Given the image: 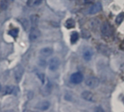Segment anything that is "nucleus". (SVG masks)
<instances>
[{"label":"nucleus","mask_w":124,"mask_h":112,"mask_svg":"<svg viewBox=\"0 0 124 112\" xmlns=\"http://www.w3.org/2000/svg\"><path fill=\"white\" fill-rule=\"evenodd\" d=\"M39 53L43 57H50L53 53V49L50 47H45L39 51Z\"/></svg>","instance_id":"obj_13"},{"label":"nucleus","mask_w":124,"mask_h":112,"mask_svg":"<svg viewBox=\"0 0 124 112\" xmlns=\"http://www.w3.org/2000/svg\"><path fill=\"white\" fill-rule=\"evenodd\" d=\"M1 89H2V86H1V84H0V91H1Z\"/></svg>","instance_id":"obj_29"},{"label":"nucleus","mask_w":124,"mask_h":112,"mask_svg":"<svg viewBox=\"0 0 124 112\" xmlns=\"http://www.w3.org/2000/svg\"><path fill=\"white\" fill-rule=\"evenodd\" d=\"M81 97H82V98H83L85 100L88 101V102H91V103H93V102H94V100H95L94 95H93L91 92L88 91V90L83 91V92L81 93Z\"/></svg>","instance_id":"obj_9"},{"label":"nucleus","mask_w":124,"mask_h":112,"mask_svg":"<svg viewBox=\"0 0 124 112\" xmlns=\"http://www.w3.org/2000/svg\"><path fill=\"white\" fill-rule=\"evenodd\" d=\"M123 20H124V12H121L120 13H119L117 16V17L115 18V23L117 25H120L123 21Z\"/></svg>","instance_id":"obj_18"},{"label":"nucleus","mask_w":124,"mask_h":112,"mask_svg":"<svg viewBox=\"0 0 124 112\" xmlns=\"http://www.w3.org/2000/svg\"><path fill=\"white\" fill-rule=\"evenodd\" d=\"M37 76L39 78V79L40 80L41 83L42 84H45V74L43 73H37Z\"/></svg>","instance_id":"obj_22"},{"label":"nucleus","mask_w":124,"mask_h":112,"mask_svg":"<svg viewBox=\"0 0 124 112\" xmlns=\"http://www.w3.org/2000/svg\"><path fill=\"white\" fill-rule=\"evenodd\" d=\"M95 111H104V110H103V109H101L100 107H97V108L95 109Z\"/></svg>","instance_id":"obj_27"},{"label":"nucleus","mask_w":124,"mask_h":112,"mask_svg":"<svg viewBox=\"0 0 124 112\" xmlns=\"http://www.w3.org/2000/svg\"><path fill=\"white\" fill-rule=\"evenodd\" d=\"M50 106V103L47 100H43V101H40L39 103H38L36 105V108L41 110V111H46L47 110Z\"/></svg>","instance_id":"obj_11"},{"label":"nucleus","mask_w":124,"mask_h":112,"mask_svg":"<svg viewBox=\"0 0 124 112\" xmlns=\"http://www.w3.org/2000/svg\"><path fill=\"white\" fill-rule=\"evenodd\" d=\"M38 64H39V66H41L42 68H45L46 66V65H47V62L43 59H39V62H38Z\"/></svg>","instance_id":"obj_24"},{"label":"nucleus","mask_w":124,"mask_h":112,"mask_svg":"<svg viewBox=\"0 0 124 112\" xmlns=\"http://www.w3.org/2000/svg\"><path fill=\"white\" fill-rule=\"evenodd\" d=\"M23 73H24V69H23V66L18 65L14 71V76H15V79L17 83H19L21 81Z\"/></svg>","instance_id":"obj_7"},{"label":"nucleus","mask_w":124,"mask_h":112,"mask_svg":"<svg viewBox=\"0 0 124 112\" xmlns=\"http://www.w3.org/2000/svg\"><path fill=\"white\" fill-rule=\"evenodd\" d=\"M39 18L37 15H31L30 16V21L33 27H37L39 24Z\"/></svg>","instance_id":"obj_14"},{"label":"nucleus","mask_w":124,"mask_h":112,"mask_svg":"<svg viewBox=\"0 0 124 112\" xmlns=\"http://www.w3.org/2000/svg\"><path fill=\"white\" fill-rule=\"evenodd\" d=\"M44 86L41 89V93L42 95L44 96V97H46V96H48L51 92H52V89H53V85H52V83L50 81H47V84H43Z\"/></svg>","instance_id":"obj_8"},{"label":"nucleus","mask_w":124,"mask_h":112,"mask_svg":"<svg viewBox=\"0 0 124 112\" xmlns=\"http://www.w3.org/2000/svg\"><path fill=\"white\" fill-rule=\"evenodd\" d=\"M101 34L105 37H111L113 34V29L108 22H104L101 26Z\"/></svg>","instance_id":"obj_2"},{"label":"nucleus","mask_w":124,"mask_h":112,"mask_svg":"<svg viewBox=\"0 0 124 112\" xmlns=\"http://www.w3.org/2000/svg\"><path fill=\"white\" fill-rule=\"evenodd\" d=\"M93 56V51L90 47H85L83 51V58L85 62H89L91 60Z\"/></svg>","instance_id":"obj_5"},{"label":"nucleus","mask_w":124,"mask_h":112,"mask_svg":"<svg viewBox=\"0 0 124 112\" xmlns=\"http://www.w3.org/2000/svg\"><path fill=\"white\" fill-rule=\"evenodd\" d=\"M82 36H83V37H84L85 39H88V38H90L91 34L87 30L83 29V30H82Z\"/></svg>","instance_id":"obj_23"},{"label":"nucleus","mask_w":124,"mask_h":112,"mask_svg":"<svg viewBox=\"0 0 124 112\" xmlns=\"http://www.w3.org/2000/svg\"><path fill=\"white\" fill-rule=\"evenodd\" d=\"M8 5H9L8 0H2L1 2H0V8L3 10H7V8H8Z\"/></svg>","instance_id":"obj_20"},{"label":"nucleus","mask_w":124,"mask_h":112,"mask_svg":"<svg viewBox=\"0 0 124 112\" xmlns=\"http://www.w3.org/2000/svg\"><path fill=\"white\" fill-rule=\"evenodd\" d=\"M42 2V0H28L27 5L29 7L32 6H38Z\"/></svg>","instance_id":"obj_15"},{"label":"nucleus","mask_w":124,"mask_h":112,"mask_svg":"<svg viewBox=\"0 0 124 112\" xmlns=\"http://www.w3.org/2000/svg\"><path fill=\"white\" fill-rule=\"evenodd\" d=\"M18 32H19L18 29H13L9 32V34L11 35L13 37L16 38V37H17V36L18 34Z\"/></svg>","instance_id":"obj_21"},{"label":"nucleus","mask_w":124,"mask_h":112,"mask_svg":"<svg viewBox=\"0 0 124 112\" xmlns=\"http://www.w3.org/2000/svg\"><path fill=\"white\" fill-rule=\"evenodd\" d=\"M120 48L122 51H124V40H123L122 43H120Z\"/></svg>","instance_id":"obj_26"},{"label":"nucleus","mask_w":124,"mask_h":112,"mask_svg":"<svg viewBox=\"0 0 124 112\" xmlns=\"http://www.w3.org/2000/svg\"><path fill=\"white\" fill-rule=\"evenodd\" d=\"M19 21L21 22V25L23 26L24 30H27V29L29 28V21L26 18H21V19L19 20Z\"/></svg>","instance_id":"obj_19"},{"label":"nucleus","mask_w":124,"mask_h":112,"mask_svg":"<svg viewBox=\"0 0 124 112\" xmlns=\"http://www.w3.org/2000/svg\"><path fill=\"white\" fill-rule=\"evenodd\" d=\"M65 26L67 29H72L75 26V22L72 18H69L66 21L65 23Z\"/></svg>","instance_id":"obj_17"},{"label":"nucleus","mask_w":124,"mask_h":112,"mask_svg":"<svg viewBox=\"0 0 124 112\" xmlns=\"http://www.w3.org/2000/svg\"><path fill=\"white\" fill-rule=\"evenodd\" d=\"M13 86H7L5 89V94H11L13 92Z\"/></svg>","instance_id":"obj_25"},{"label":"nucleus","mask_w":124,"mask_h":112,"mask_svg":"<svg viewBox=\"0 0 124 112\" xmlns=\"http://www.w3.org/2000/svg\"><path fill=\"white\" fill-rule=\"evenodd\" d=\"M83 75L80 72H76L71 75L70 76V81L73 84H79L83 82Z\"/></svg>","instance_id":"obj_3"},{"label":"nucleus","mask_w":124,"mask_h":112,"mask_svg":"<svg viewBox=\"0 0 124 112\" xmlns=\"http://www.w3.org/2000/svg\"><path fill=\"white\" fill-rule=\"evenodd\" d=\"M93 0H85V4H89V3H92Z\"/></svg>","instance_id":"obj_28"},{"label":"nucleus","mask_w":124,"mask_h":112,"mask_svg":"<svg viewBox=\"0 0 124 112\" xmlns=\"http://www.w3.org/2000/svg\"><path fill=\"white\" fill-rule=\"evenodd\" d=\"M98 51L99 53L105 56H109L111 54V50L109 49V48L104 44H100L98 46Z\"/></svg>","instance_id":"obj_12"},{"label":"nucleus","mask_w":124,"mask_h":112,"mask_svg":"<svg viewBox=\"0 0 124 112\" xmlns=\"http://www.w3.org/2000/svg\"><path fill=\"white\" fill-rule=\"evenodd\" d=\"M101 10V4L100 2H96L88 9V13L90 15H94L99 13Z\"/></svg>","instance_id":"obj_10"},{"label":"nucleus","mask_w":124,"mask_h":112,"mask_svg":"<svg viewBox=\"0 0 124 112\" xmlns=\"http://www.w3.org/2000/svg\"><path fill=\"white\" fill-rule=\"evenodd\" d=\"M40 36H41V32L39 31V29H38L37 27H33L32 26V28L30 30L29 35L30 41H31V42L35 41Z\"/></svg>","instance_id":"obj_6"},{"label":"nucleus","mask_w":124,"mask_h":112,"mask_svg":"<svg viewBox=\"0 0 124 112\" xmlns=\"http://www.w3.org/2000/svg\"><path fill=\"white\" fill-rule=\"evenodd\" d=\"M60 66V60L58 57H53L50 60L48 68L51 71H55L58 69Z\"/></svg>","instance_id":"obj_4"},{"label":"nucleus","mask_w":124,"mask_h":112,"mask_svg":"<svg viewBox=\"0 0 124 112\" xmlns=\"http://www.w3.org/2000/svg\"><path fill=\"white\" fill-rule=\"evenodd\" d=\"M79 39V34L78 32L76 31H74L72 34H71V37H70V41H71V43L72 44H75Z\"/></svg>","instance_id":"obj_16"},{"label":"nucleus","mask_w":124,"mask_h":112,"mask_svg":"<svg viewBox=\"0 0 124 112\" xmlns=\"http://www.w3.org/2000/svg\"><path fill=\"white\" fill-rule=\"evenodd\" d=\"M87 86L91 89H96L99 85V79L96 76H88L85 81Z\"/></svg>","instance_id":"obj_1"},{"label":"nucleus","mask_w":124,"mask_h":112,"mask_svg":"<svg viewBox=\"0 0 124 112\" xmlns=\"http://www.w3.org/2000/svg\"><path fill=\"white\" fill-rule=\"evenodd\" d=\"M72 1H73V0H72Z\"/></svg>","instance_id":"obj_30"}]
</instances>
